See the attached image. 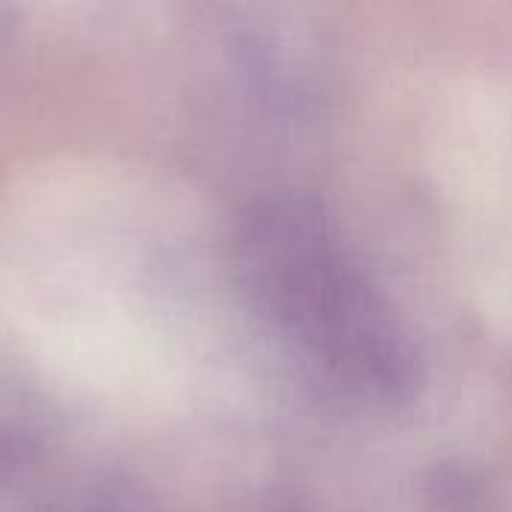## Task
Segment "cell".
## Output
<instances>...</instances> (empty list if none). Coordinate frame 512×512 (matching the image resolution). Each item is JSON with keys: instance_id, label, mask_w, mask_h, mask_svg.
Returning a JSON list of instances; mask_svg holds the SVG:
<instances>
[{"instance_id": "cell-1", "label": "cell", "mask_w": 512, "mask_h": 512, "mask_svg": "<svg viewBox=\"0 0 512 512\" xmlns=\"http://www.w3.org/2000/svg\"><path fill=\"white\" fill-rule=\"evenodd\" d=\"M243 267L264 312L330 378L387 405L414 396L408 327L315 201L261 204L243 228Z\"/></svg>"}]
</instances>
